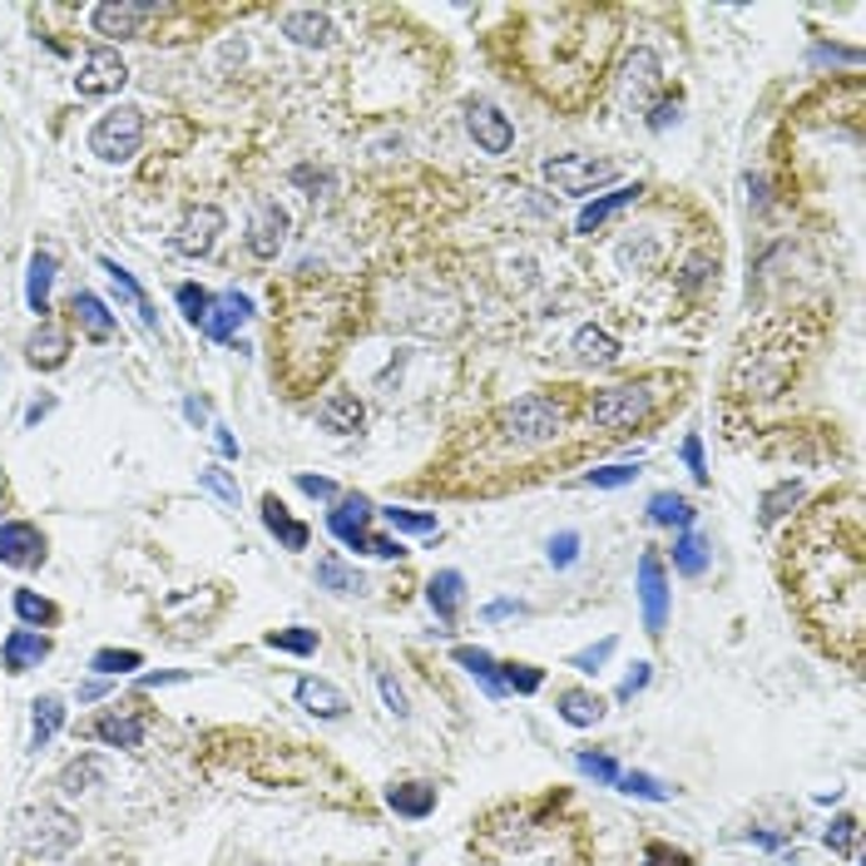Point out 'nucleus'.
Segmentation results:
<instances>
[{"label": "nucleus", "instance_id": "obj_27", "mask_svg": "<svg viewBox=\"0 0 866 866\" xmlns=\"http://www.w3.org/2000/svg\"><path fill=\"white\" fill-rule=\"evenodd\" d=\"M263 525H268V530H273V536H278L288 550H308V525L292 520L288 505H282L278 495H268V501H263Z\"/></svg>", "mask_w": 866, "mask_h": 866}, {"label": "nucleus", "instance_id": "obj_56", "mask_svg": "<svg viewBox=\"0 0 866 866\" xmlns=\"http://www.w3.org/2000/svg\"><path fill=\"white\" fill-rule=\"evenodd\" d=\"M366 555H376V560H396V555H401V545H396V540H386V536H366Z\"/></svg>", "mask_w": 866, "mask_h": 866}, {"label": "nucleus", "instance_id": "obj_57", "mask_svg": "<svg viewBox=\"0 0 866 866\" xmlns=\"http://www.w3.org/2000/svg\"><path fill=\"white\" fill-rule=\"evenodd\" d=\"M649 866H688V856H684V852H669V846L653 842V846H649Z\"/></svg>", "mask_w": 866, "mask_h": 866}, {"label": "nucleus", "instance_id": "obj_28", "mask_svg": "<svg viewBox=\"0 0 866 866\" xmlns=\"http://www.w3.org/2000/svg\"><path fill=\"white\" fill-rule=\"evenodd\" d=\"M386 803L401 817H431L436 813V787H431V782H401V787L386 792Z\"/></svg>", "mask_w": 866, "mask_h": 866}, {"label": "nucleus", "instance_id": "obj_46", "mask_svg": "<svg viewBox=\"0 0 866 866\" xmlns=\"http://www.w3.org/2000/svg\"><path fill=\"white\" fill-rule=\"evenodd\" d=\"M173 298H179V308H183V317L193 322V327H204V317H208V308H214V298H208L204 288H193V282H183L179 292H173Z\"/></svg>", "mask_w": 866, "mask_h": 866}, {"label": "nucleus", "instance_id": "obj_17", "mask_svg": "<svg viewBox=\"0 0 866 866\" xmlns=\"http://www.w3.org/2000/svg\"><path fill=\"white\" fill-rule=\"evenodd\" d=\"M45 653H50V639L45 634H31V629H11L0 659H5V674H25V669H40Z\"/></svg>", "mask_w": 866, "mask_h": 866}, {"label": "nucleus", "instance_id": "obj_40", "mask_svg": "<svg viewBox=\"0 0 866 866\" xmlns=\"http://www.w3.org/2000/svg\"><path fill=\"white\" fill-rule=\"evenodd\" d=\"M634 476H639V460H620V466H599V471H589L585 485H594V491H620V485H634Z\"/></svg>", "mask_w": 866, "mask_h": 866}, {"label": "nucleus", "instance_id": "obj_9", "mask_svg": "<svg viewBox=\"0 0 866 866\" xmlns=\"http://www.w3.org/2000/svg\"><path fill=\"white\" fill-rule=\"evenodd\" d=\"M159 15V5H144V0H129V5H95L89 11V21H95L99 35H109V40H134V35L144 31V25Z\"/></svg>", "mask_w": 866, "mask_h": 866}, {"label": "nucleus", "instance_id": "obj_7", "mask_svg": "<svg viewBox=\"0 0 866 866\" xmlns=\"http://www.w3.org/2000/svg\"><path fill=\"white\" fill-rule=\"evenodd\" d=\"M659 80H663L659 55H653L649 45H634L629 60H624V75H620V99L629 109H644V105H649V95L659 89Z\"/></svg>", "mask_w": 866, "mask_h": 866}, {"label": "nucleus", "instance_id": "obj_49", "mask_svg": "<svg viewBox=\"0 0 866 866\" xmlns=\"http://www.w3.org/2000/svg\"><path fill=\"white\" fill-rule=\"evenodd\" d=\"M575 560H579V536H575V530H560V536L550 540V565H555V569H569Z\"/></svg>", "mask_w": 866, "mask_h": 866}, {"label": "nucleus", "instance_id": "obj_21", "mask_svg": "<svg viewBox=\"0 0 866 866\" xmlns=\"http://www.w3.org/2000/svg\"><path fill=\"white\" fill-rule=\"evenodd\" d=\"M298 703L317 718H342L347 713V694L342 688H332L327 678H302L298 684Z\"/></svg>", "mask_w": 866, "mask_h": 866}, {"label": "nucleus", "instance_id": "obj_13", "mask_svg": "<svg viewBox=\"0 0 866 866\" xmlns=\"http://www.w3.org/2000/svg\"><path fill=\"white\" fill-rule=\"evenodd\" d=\"M466 124H471V140L481 144L485 154H505L515 144V124L501 115L495 105H485V99H476L471 115H466Z\"/></svg>", "mask_w": 866, "mask_h": 866}, {"label": "nucleus", "instance_id": "obj_33", "mask_svg": "<svg viewBox=\"0 0 866 866\" xmlns=\"http://www.w3.org/2000/svg\"><path fill=\"white\" fill-rule=\"evenodd\" d=\"M649 520L653 525H678V530H688V525H694V505H688L684 495H674V491H659L649 501Z\"/></svg>", "mask_w": 866, "mask_h": 866}, {"label": "nucleus", "instance_id": "obj_29", "mask_svg": "<svg viewBox=\"0 0 866 866\" xmlns=\"http://www.w3.org/2000/svg\"><path fill=\"white\" fill-rule=\"evenodd\" d=\"M70 308H75V322L95 337V342H109V337H115V317H109V308L95 298V292H75Z\"/></svg>", "mask_w": 866, "mask_h": 866}, {"label": "nucleus", "instance_id": "obj_44", "mask_svg": "<svg viewBox=\"0 0 866 866\" xmlns=\"http://www.w3.org/2000/svg\"><path fill=\"white\" fill-rule=\"evenodd\" d=\"M614 787L629 792V797H649V803H663V797H669V787H663L659 778H649V772H620Z\"/></svg>", "mask_w": 866, "mask_h": 866}, {"label": "nucleus", "instance_id": "obj_43", "mask_svg": "<svg viewBox=\"0 0 866 866\" xmlns=\"http://www.w3.org/2000/svg\"><path fill=\"white\" fill-rule=\"evenodd\" d=\"M263 644L282 653H317V629H273Z\"/></svg>", "mask_w": 866, "mask_h": 866}, {"label": "nucleus", "instance_id": "obj_58", "mask_svg": "<svg viewBox=\"0 0 866 866\" xmlns=\"http://www.w3.org/2000/svg\"><path fill=\"white\" fill-rule=\"evenodd\" d=\"M669 119H678V105H674V99H659V105H653V115H649V124L653 129H669Z\"/></svg>", "mask_w": 866, "mask_h": 866}, {"label": "nucleus", "instance_id": "obj_42", "mask_svg": "<svg viewBox=\"0 0 866 866\" xmlns=\"http://www.w3.org/2000/svg\"><path fill=\"white\" fill-rule=\"evenodd\" d=\"M140 663L144 659L134 649H99L95 659H89V669H95V674H134Z\"/></svg>", "mask_w": 866, "mask_h": 866}, {"label": "nucleus", "instance_id": "obj_52", "mask_svg": "<svg viewBox=\"0 0 866 866\" xmlns=\"http://www.w3.org/2000/svg\"><path fill=\"white\" fill-rule=\"evenodd\" d=\"M644 688H649V663H634L620 684V703H634V694H644Z\"/></svg>", "mask_w": 866, "mask_h": 866}, {"label": "nucleus", "instance_id": "obj_6", "mask_svg": "<svg viewBox=\"0 0 866 866\" xmlns=\"http://www.w3.org/2000/svg\"><path fill=\"white\" fill-rule=\"evenodd\" d=\"M124 80H129V64L119 60V50L95 45V50L85 55V64H80L75 89H80V99H99V95H115Z\"/></svg>", "mask_w": 866, "mask_h": 866}, {"label": "nucleus", "instance_id": "obj_18", "mask_svg": "<svg viewBox=\"0 0 866 866\" xmlns=\"http://www.w3.org/2000/svg\"><path fill=\"white\" fill-rule=\"evenodd\" d=\"M639 183H624V189H614V193H599V199H594V204H585V214H579V233H594V228H604V224H610V218L614 214H624V208H629V204H639Z\"/></svg>", "mask_w": 866, "mask_h": 866}, {"label": "nucleus", "instance_id": "obj_20", "mask_svg": "<svg viewBox=\"0 0 866 866\" xmlns=\"http://www.w3.org/2000/svg\"><path fill=\"white\" fill-rule=\"evenodd\" d=\"M282 35H288L292 45L317 50V45L332 40V21H327V11H288L282 15Z\"/></svg>", "mask_w": 866, "mask_h": 866}, {"label": "nucleus", "instance_id": "obj_36", "mask_svg": "<svg viewBox=\"0 0 866 866\" xmlns=\"http://www.w3.org/2000/svg\"><path fill=\"white\" fill-rule=\"evenodd\" d=\"M95 782H105V762H99V758H80V762H70V768L60 772L64 797H80V792H89Z\"/></svg>", "mask_w": 866, "mask_h": 866}, {"label": "nucleus", "instance_id": "obj_50", "mask_svg": "<svg viewBox=\"0 0 866 866\" xmlns=\"http://www.w3.org/2000/svg\"><path fill=\"white\" fill-rule=\"evenodd\" d=\"M199 485H204V491H214L224 505H238V485L228 481V471H218V466H208V471H199Z\"/></svg>", "mask_w": 866, "mask_h": 866}, {"label": "nucleus", "instance_id": "obj_15", "mask_svg": "<svg viewBox=\"0 0 866 866\" xmlns=\"http://www.w3.org/2000/svg\"><path fill=\"white\" fill-rule=\"evenodd\" d=\"M372 501L366 495H347L337 510L327 515V525H332V536L342 540V545H352V550H366V520H372Z\"/></svg>", "mask_w": 866, "mask_h": 866}, {"label": "nucleus", "instance_id": "obj_16", "mask_svg": "<svg viewBox=\"0 0 866 866\" xmlns=\"http://www.w3.org/2000/svg\"><path fill=\"white\" fill-rule=\"evenodd\" d=\"M248 317H253V302H248L243 292H224V298H214V308H208V317H204V337L208 342H228Z\"/></svg>", "mask_w": 866, "mask_h": 866}, {"label": "nucleus", "instance_id": "obj_59", "mask_svg": "<svg viewBox=\"0 0 866 866\" xmlns=\"http://www.w3.org/2000/svg\"><path fill=\"white\" fill-rule=\"evenodd\" d=\"M183 411H189V421H204L208 417V407L199 401V396H189V401H183Z\"/></svg>", "mask_w": 866, "mask_h": 866}, {"label": "nucleus", "instance_id": "obj_5", "mask_svg": "<svg viewBox=\"0 0 866 866\" xmlns=\"http://www.w3.org/2000/svg\"><path fill=\"white\" fill-rule=\"evenodd\" d=\"M501 426L510 441H550L560 431V407L545 396H520L501 411Z\"/></svg>", "mask_w": 866, "mask_h": 866}, {"label": "nucleus", "instance_id": "obj_31", "mask_svg": "<svg viewBox=\"0 0 866 866\" xmlns=\"http://www.w3.org/2000/svg\"><path fill=\"white\" fill-rule=\"evenodd\" d=\"M460 585H466V579H460L456 569H441V575L426 585V599H431V610H436L441 624L456 620V610H460Z\"/></svg>", "mask_w": 866, "mask_h": 866}, {"label": "nucleus", "instance_id": "obj_45", "mask_svg": "<svg viewBox=\"0 0 866 866\" xmlns=\"http://www.w3.org/2000/svg\"><path fill=\"white\" fill-rule=\"evenodd\" d=\"M505 674H501V684L505 688H515V694H536L540 684H545V674H540L536 663H501Z\"/></svg>", "mask_w": 866, "mask_h": 866}, {"label": "nucleus", "instance_id": "obj_26", "mask_svg": "<svg viewBox=\"0 0 866 866\" xmlns=\"http://www.w3.org/2000/svg\"><path fill=\"white\" fill-rule=\"evenodd\" d=\"M560 718H565L569 727H594L599 718H604V698L589 694V688H565V694H560Z\"/></svg>", "mask_w": 866, "mask_h": 866}, {"label": "nucleus", "instance_id": "obj_11", "mask_svg": "<svg viewBox=\"0 0 866 866\" xmlns=\"http://www.w3.org/2000/svg\"><path fill=\"white\" fill-rule=\"evenodd\" d=\"M45 560V536L35 525L11 520L0 525V565H15V569H35Z\"/></svg>", "mask_w": 866, "mask_h": 866}, {"label": "nucleus", "instance_id": "obj_35", "mask_svg": "<svg viewBox=\"0 0 866 866\" xmlns=\"http://www.w3.org/2000/svg\"><path fill=\"white\" fill-rule=\"evenodd\" d=\"M674 569L678 575H703L708 569V540L694 536V530H684V536L674 540Z\"/></svg>", "mask_w": 866, "mask_h": 866}, {"label": "nucleus", "instance_id": "obj_25", "mask_svg": "<svg viewBox=\"0 0 866 866\" xmlns=\"http://www.w3.org/2000/svg\"><path fill=\"white\" fill-rule=\"evenodd\" d=\"M575 352L585 366H614L620 362V342L604 327H579L575 332Z\"/></svg>", "mask_w": 866, "mask_h": 866}, {"label": "nucleus", "instance_id": "obj_47", "mask_svg": "<svg viewBox=\"0 0 866 866\" xmlns=\"http://www.w3.org/2000/svg\"><path fill=\"white\" fill-rule=\"evenodd\" d=\"M614 649H620V644H614V639H599L594 649H579V653H575V659H569V663H575L579 674H599V669H604V663H610V653H614Z\"/></svg>", "mask_w": 866, "mask_h": 866}, {"label": "nucleus", "instance_id": "obj_41", "mask_svg": "<svg viewBox=\"0 0 866 866\" xmlns=\"http://www.w3.org/2000/svg\"><path fill=\"white\" fill-rule=\"evenodd\" d=\"M15 614H21L25 624H55V620H60L50 599H40L35 589H15Z\"/></svg>", "mask_w": 866, "mask_h": 866}, {"label": "nucleus", "instance_id": "obj_14", "mask_svg": "<svg viewBox=\"0 0 866 866\" xmlns=\"http://www.w3.org/2000/svg\"><path fill=\"white\" fill-rule=\"evenodd\" d=\"M282 243H288V214L278 204H263L253 214V224H248V253L268 263V257H278Z\"/></svg>", "mask_w": 866, "mask_h": 866}, {"label": "nucleus", "instance_id": "obj_48", "mask_svg": "<svg viewBox=\"0 0 866 866\" xmlns=\"http://www.w3.org/2000/svg\"><path fill=\"white\" fill-rule=\"evenodd\" d=\"M579 772H589L594 782H620V762L614 758H604V753H579Z\"/></svg>", "mask_w": 866, "mask_h": 866}, {"label": "nucleus", "instance_id": "obj_2", "mask_svg": "<svg viewBox=\"0 0 866 866\" xmlns=\"http://www.w3.org/2000/svg\"><path fill=\"white\" fill-rule=\"evenodd\" d=\"M144 144V109L119 105L89 129V154L105 164H129Z\"/></svg>", "mask_w": 866, "mask_h": 866}, {"label": "nucleus", "instance_id": "obj_22", "mask_svg": "<svg viewBox=\"0 0 866 866\" xmlns=\"http://www.w3.org/2000/svg\"><path fill=\"white\" fill-rule=\"evenodd\" d=\"M99 268L109 273V282H115V288H119V298H124L129 308L140 312V322H144V327H149V332L159 327V312H154V302L144 298V288H140V282H134V273H129V268H119L115 257H105V263H99Z\"/></svg>", "mask_w": 866, "mask_h": 866}, {"label": "nucleus", "instance_id": "obj_32", "mask_svg": "<svg viewBox=\"0 0 866 866\" xmlns=\"http://www.w3.org/2000/svg\"><path fill=\"white\" fill-rule=\"evenodd\" d=\"M456 663L466 669V674L481 678L485 694H491V698H501V694H505V684H501V663H495L485 649H471V644H460V649H456Z\"/></svg>", "mask_w": 866, "mask_h": 866}, {"label": "nucleus", "instance_id": "obj_10", "mask_svg": "<svg viewBox=\"0 0 866 866\" xmlns=\"http://www.w3.org/2000/svg\"><path fill=\"white\" fill-rule=\"evenodd\" d=\"M218 233H224V214H218L214 204H204V208H193V214L179 224L173 248H179L183 257H204V253H214Z\"/></svg>", "mask_w": 866, "mask_h": 866}, {"label": "nucleus", "instance_id": "obj_1", "mask_svg": "<svg viewBox=\"0 0 866 866\" xmlns=\"http://www.w3.org/2000/svg\"><path fill=\"white\" fill-rule=\"evenodd\" d=\"M782 585L787 604L807 624L817 644L846 669H862V589H866V560H862V501L852 491L827 495L822 505L797 520V530L782 545Z\"/></svg>", "mask_w": 866, "mask_h": 866}, {"label": "nucleus", "instance_id": "obj_39", "mask_svg": "<svg viewBox=\"0 0 866 866\" xmlns=\"http://www.w3.org/2000/svg\"><path fill=\"white\" fill-rule=\"evenodd\" d=\"M797 501H803V485H797V481H782L778 491L762 495V525H778Z\"/></svg>", "mask_w": 866, "mask_h": 866}, {"label": "nucleus", "instance_id": "obj_55", "mask_svg": "<svg viewBox=\"0 0 866 866\" xmlns=\"http://www.w3.org/2000/svg\"><path fill=\"white\" fill-rule=\"evenodd\" d=\"M298 485L308 495H317V501H332V495H337V485H332L327 476H298Z\"/></svg>", "mask_w": 866, "mask_h": 866}, {"label": "nucleus", "instance_id": "obj_23", "mask_svg": "<svg viewBox=\"0 0 866 866\" xmlns=\"http://www.w3.org/2000/svg\"><path fill=\"white\" fill-rule=\"evenodd\" d=\"M95 738L105 743V748H140V743H144V718H134V713H105L95 723Z\"/></svg>", "mask_w": 866, "mask_h": 866}, {"label": "nucleus", "instance_id": "obj_3", "mask_svg": "<svg viewBox=\"0 0 866 866\" xmlns=\"http://www.w3.org/2000/svg\"><path fill=\"white\" fill-rule=\"evenodd\" d=\"M649 411H653V392L644 382L610 386V392H599L594 401H589V421H594V426H610V431L639 426Z\"/></svg>", "mask_w": 866, "mask_h": 866}, {"label": "nucleus", "instance_id": "obj_8", "mask_svg": "<svg viewBox=\"0 0 866 866\" xmlns=\"http://www.w3.org/2000/svg\"><path fill=\"white\" fill-rule=\"evenodd\" d=\"M639 604H644V629L663 634V624H669V575H663L659 555L639 560Z\"/></svg>", "mask_w": 866, "mask_h": 866}, {"label": "nucleus", "instance_id": "obj_34", "mask_svg": "<svg viewBox=\"0 0 866 866\" xmlns=\"http://www.w3.org/2000/svg\"><path fill=\"white\" fill-rule=\"evenodd\" d=\"M25 352H31V362L35 366H60L64 357H70V342H64V332H55V327H40L25 342Z\"/></svg>", "mask_w": 866, "mask_h": 866}, {"label": "nucleus", "instance_id": "obj_53", "mask_svg": "<svg viewBox=\"0 0 866 866\" xmlns=\"http://www.w3.org/2000/svg\"><path fill=\"white\" fill-rule=\"evenodd\" d=\"M376 684H382V698H386V708H392L396 718H407V694H401V688H396V678H392V674H386V669H382V674H376Z\"/></svg>", "mask_w": 866, "mask_h": 866}, {"label": "nucleus", "instance_id": "obj_19", "mask_svg": "<svg viewBox=\"0 0 866 866\" xmlns=\"http://www.w3.org/2000/svg\"><path fill=\"white\" fill-rule=\"evenodd\" d=\"M362 417H366V411H362V401H357L352 392H332L327 401L317 407V421L327 431H337V436H352V431L362 426Z\"/></svg>", "mask_w": 866, "mask_h": 866}, {"label": "nucleus", "instance_id": "obj_37", "mask_svg": "<svg viewBox=\"0 0 866 866\" xmlns=\"http://www.w3.org/2000/svg\"><path fill=\"white\" fill-rule=\"evenodd\" d=\"M317 585H322V589H332V594H357V589H362L366 579L357 575V569H347L337 555H327V560L317 565Z\"/></svg>", "mask_w": 866, "mask_h": 866}, {"label": "nucleus", "instance_id": "obj_54", "mask_svg": "<svg viewBox=\"0 0 866 866\" xmlns=\"http://www.w3.org/2000/svg\"><path fill=\"white\" fill-rule=\"evenodd\" d=\"M684 460H688V471H694V481H698V485H708V466H703V441H698V436H688V441H684Z\"/></svg>", "mask_w": 866, "mask_h": 866}, {"label": "nucleus", "instance_id": "obj_30", "mask_svg": "<svg viewBox=\"0 0 866 866\" xmlns=\"http://www.w3.org/2000/svg\"><path fill=\"white\" fill-rule=\"evenodd\" d=\"M50 282H55V253H35L25 273V302L31 312H50Z\"/></svg>", "mask_w": 866, "mask_h": 866}, {"label": "nucleus", "instance_id": "obj_60", "mask_svg": "<svg viewBox=\"0 0 866 866\" xmlns=\"http://www.w3.org/2000/svg\"><path fill=\"white\" fill-rule=\"evenodd\" d=\"M218 450H224V456H238V441H233V436H228V431H224V426H218Z\"/></svg>", "mask_w": 866, "mask_h": 866}, {"label": "nucleus", "instance_id": "obj_24", "mask_svg": "<svg viewBox=\"0 0 866 866\" xmlns=\"http://www.w3.org/2000/svg\"><path fill=\"white\" fill-rule=\"evenodd\" d=\"M60 727H64V698L40 694L35 698V718H31V748H50V738Z\"/></svg>", "mask_w": 866, "mask_h": 866}, {"label": "nucleus", "instance_id": "obj_51", "mask_svg": "<svg viewBox=\"0 0 866 866\" xmlns=\"http://www.w3.org/2000/svg\"><path fill=\"white\" fill-rule=\"evenodd\" d=\"M852 842H856V817H837L832 827H827V846L842 856H852Z\"/></svg>", "mask_w": 866, "mask_h": 866}, {"label": "nucleus", "instance_id": "obj_38", "mask_svg": "<svg viewBox=\"0 0 866 866\" xmlns=\"http://www.w3.org/2000/svg\"><path fill=\"white\" fill-rule=\"evenodd\" d=\"M392 530H401V536H436V515H421V510H401V505H386V510H376Z\"/></svg>", "mask_w": 866, "mask_h": 866}, {"label": "nucleus", "instance_id": "obj_4", "mask_svg": "<svg viewBox=\"0 0 866 866\" xmlns=\"http://www.w3.org/2000/svg\"><path fill=\"white\" fill-rule=\"evenodd\" d=\"M545 179L555 183L560 193H569V199H585V193H594L599 183L614 179V164L594 159V154H560V159L545 164Z\"/></svg>", "mask_w": 866, "mask_h": 866}, {"label": "nucleus", "instance_id": "obj_12", "mask_svg": "<svg viewBox=\"0 0 866 866\" xmlns=\"http://www.w3.org/2000/svg\"><path fill=\"white\" fill-rule=\"evenodd\" d=\"M75 842H80V822H75V817H64L60 807H40V813H35V832H31V846H35V852L64 856Z\"/></svg>", "mask_w": 866, "mask_h": 866}]
</instances>
